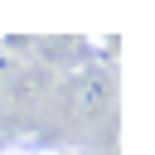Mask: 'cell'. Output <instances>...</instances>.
<instances>
[{
  "label": "cell",
  "instance_id": "2",
  "mask_svg": "<svg viewBox=\"0 0 155 155\" xmlns=\"http://www.w3.org/2000/svg\"><path fill=\"white\" fill-rule=\"evenodd\" d=\"M39 155H82V150H73V145H58V150H39Z\"/></svg>",
  "mask_w": 155,
  "mask_h": 155
},
{
  "label": "cell",
  "instance_id": "1",
  "mask_svg": "<svg viewBox=\"0 0 155 155\" xmlns=\"http://www.w3.org/2000/svg\"><path fill=\"white\" fill-rule=\"evenodd\" d=\"M0 155H39V150H34V145H5Z\"/></svg>",
  "mask_w": 155,
  "mask_h": 155
}]
</instances>
